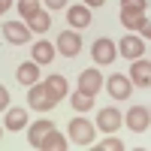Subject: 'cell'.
<instances>
[{
	"label": "cell",
	"mask_w": 151,
	"mask_h": 151,
	"mask_svg": "<svg viewBox=\"0 0 151 151\" xmlns=\"http://www.w3.org/2000/svg\"><path fill=\"white\" fill-rule=\"evenodd\" d=\"M103 76H100V70L97 67H88V70H82L79 73V91H85V94H91V97H97V91L103 88Z\"/></svg>",
	"instance_id": "7"
},
{
	"label": "cell",
	"mask_w": 151,
	"mask_h": 151,
	"mask_svg": "<svg viewBox=\"0 0 151 151\" xmlns=\"http://www.w3.org/2000/svg\"><path fill=\"white\" fill-rule=\"evenodd\" d=\"M103 85H106V91L112 94V100H127V97L133 94V82H130V76H121V73H112Z\"/></svg>",
	"instance_id": "4"
},
{
	"label": "cell",
	"mask_w": 151,
	"mask_h": 151,
	"mask_svg": "<svg viewBox=\"0 0 151 151\" xmlns=\"http://www.w3.org/2000/svg\"><path fill=\"white\" fill-rule=\"evenodd\" d=\"M9 6H12V0H0V15H3V12H6Z\"/></svg>",
	"instance_id": "29"
},
{
	"label": "cell",
	"mask_w": 151,
	"mask_h": 151,
	"mask_svg": "<svg viewBox=\"0 0 151 151\" xmlns=\"http://www.w3.org/2000/svg\"><path fill=\"white\" fill-rule=\"evenodd\" d=\"M15 79H18V85H33V82H40V64L30 58V60H24V64H18L15 67Z\"/></svg>",
	"instance_id": "12"
},
{
	"label": "cell",
	"mask_w": 151,
	"mask_h": 151,
	"mask_svg": "<svg viewBox=\"0 0 151 151\" xmlns=\"http://www.w3.org/2000/svg\"><path fill=\"white\" fill-rule=\"evenodd\" d=\"M121 9H130V12H145V9H148V0H121Z\"/></svg>",
	"instance_id": "24"
},
{
	"label": "cell",
	"mask_w": 151,
	"mask_h": 151,
	"mask_svg": "<svg viewBox=\"0 0 151 151\" xmlns=\"http://www.w3.org/2000/svg\"><path fill=\"white\" fill-rule=\"evenodd\" d=\"M139 33H142V40H151V21H145V24H142Z\"/></svg>",
	"instance_id": "27"
},
{
	"label": "cell",
	"mask_w": 151,
	"mask_h": 151,
	"mask_svg": "<svg viewBox=\"0 0 151 151\" xmlns=\"http://www.w3.org/2000/svg\"><path fill=\"white\" fill-rule=\"evenodd\" d=\"M45 88H48V91H52V97L58 100V103H60V100H64L67 97V91H70V88H67V79H64V76H48V79H45Z\"/></svg>",
	"instance_id": "18"
},
{
	"label": "cell",
	"mask_w": 151,
	"mask_h": 151,
	"mask_svg": "<svg viewBox=\"0 0 151 151\" xmlns=\"http://www.w3.org/2000/svg\"><path fill=\"white\" fill-rule=\"evenodd\" d=\"M48 130H55V124L48 121V118H42V121L30 124V127H27V139H30V145L36 148V145H40V139H42V136H45Z\"/></svg>",
	"instance_id": "17"
},
{
	"label": "cell",
	"mask_w": 151,
	"mask_h": 151,
	"mask_svg": "<svg viewBox=\"0 0 151 151\" xmlns=\"http://www.w3.org/2000/svg\"><path fill=\"white\" fill-rule=\"evenodd\" d=\"M27 106L33 112H52L58 106V100L52 97V91L45 88V82H33L30 91H27Z\"/></svg>",
	"instance_id": "1"
},
{
	"label": "cell",
	"mask_w": 151,
	"mask_h": 151,
	"mask_svg": "<svg viewBox=\"0 0 151 151\" xmlns=\"http://www.w3.org/2000/svg\"><path fill=\"white\" fill-rule=\"evenodd\" d=\"M36 148H42V151H67V148H70V139H67V136H60L58 130H48L42 139H40Z\"/></svg>",
	"instance_id": "15"
},
{
	"label": "cell",
	"mask_w": 151,
	"mask_h": 151,
	"mask_svg": "<svg viewBox=\"0 0 151 151\" xmlns=\"http://www.w3.org/2000/svg\"><path fill=\"white\" fill-rule=\"evenodd\" d=\"M0 139H3V127H0Z\"/></svg>",
	"instance_id": "30"
},
{
	"label": "cell",
	"mask_w": 151,
	"mask_h": 151,
	"mask_svg": "<svg viewBox=\"0 0 151 151\" xmlns=\"http://www.w3.org/2000/svg\"><path fill=\"white\" fill-rule=\"evenodd\" d=\"M42 3H45L48 12H55V9H67V0H42Z\"/></svg>",
	"instance_id": "25"
},
{
	"label": "cell",
	"mask_w": 151,
	"mask_h": 151,
	"mask_svg": "<svg viewBox=\"0 0 151 151\" xmlns=\"http://www.w3.org/2000/svg\"><path fill=\"white\" fill-rule=\"evenodd\" d=\"M27 27L33 33H48V27H52V18H48V9H40L33 18H27Z\"/></svg>",
	"instance_id": "19"
},
{
	"label": "cell",
	"mask_w": 151,
	"mask_h": 151,
	"mask_svg": "<svg viewBox=\"0 0 151 151\" xmlns=\"http://www.w3.org/2000/svg\"><path fill=\"white\" fill-rule=\"evenodd\" d=\"M124 124H127V130H133V133H145V130L151 127V109L133 106L127 115H124Z\"/></svg>",
	"instance_id": "5"
},
{
	"label": "cell",
	"mask_w": 151,
	"mask_h": 151,
	"mask_svg": "<svg viewBox=\"0 0 151 151\" xmlns=\"http://www.w3.org/2000/svg\"><path fill=\"white\" fill-rule=\"evenodd\" d=\"M40 9H42L40 0H18V15H21V18H33Z\"/></svg>",
	"instance_id": "22"
},
{
	"label": "cell",
	"mask_w": 151,
	"mask_h": 151,
	"mask_svg": "<svg viewBox=\"0 0 151 151\" xmlns=\"http://www.w3.org/2000/svg\"><path fill=\"white\" fill-rule=\"evenodd\" d=\"M55 52H58V48L52 45V42H45V40H40V42H33V48H30V55H33V60H36V64H52V60H55Z\"/></svg>",
	"instance_id": "16"
},
{
	"label": "cell",
	"mask_w": 151,
	"mask_h": 151,
	"mask_svg": "<svg viewBox=\"0 0 151 151\" xmlns=\"http://www.w3.org/2000/svg\"><path fill=\"white\" fill-rule=\"evenodd\" d=\"M3 127L12 130V133L24 130V127H27V112L18 109V106H9V109H6V118H3Z\"/></svg>",
	"instance_id": "14"
},
{
	"label": "cell",
	"mask_w": 151,
	"mask_h": 151,
	"mask_svg": "<svg viewBox=\"0 0 151 151\" xmlns=\"http://www.w3.org/2000/svg\"><path fill=\"white\" fill-rule=\"evenodd\" d=\"M67 21H70V27H73V30H82V27H88V24H91V9H88L85 3H79V6H70V9H67Z\"/></svg>",
	"instance_id": "13"
},
{
	"label": "cell",
	"mask_w": 151,
	"mask_h": 151,
	"mask_svg": "<svg viewBox=\"0 0 151 151\" xmlns=\"http://www.w3.org/2000/svg\"><path fill=\"white\" fill-rule=\"evenodd\" d=\"M82 3H85L88 9H97V6H103V3H106V0H82Z\"/></svg>",
	"instance_id": "28"
},
{
	"label": "cell",
	"mask_w": 151,
	"mask_h": 151,
	"mask_svg": "<svg viewBox=\"0 0 151 151\" xmlns=\"http://www.w3.org/2000/svg\"><path fill=\"white\" fill-rule=\"evenodd\" d=\"M118 52H121V58L136 60V58H142V55H145V40H142V36H136V33H127V36L121 40Z\"/></svg>",
	"instance_id": "8"
},
{
	"label": "cell",
	"mask_w": 151,
	"mask_h": 151,
	"mask_svg": "<svg viewBox=\"0 0 151 151\" xmlns=\"http://www.w3.org/2000/svg\"><path fill=\"white\" fill-rule=\"evenodd\" d=\"M58 52L64 55V58H76L82 52V36L76 33V30H64L58 36Z\"/></svg>",
	"instance_id": "9"
},
{
	"label": "cell",
	"mask_w": 151,
	"mask_h": 151,
	"mask_svg": "<svg viewBox=\"0 0 151 151\" xmlns=\"http://www.w3.org/2000/svg\"><path fill=\"white\" fill-rule=\"evenodd\" d=\"M121 24L127 30H139L145 24V12H130V9H121Z\"/></svg>",
	"instance_id": "20"
},
{
	"label": "cell",
	"mask_w": 151,
	"mask_h": 151,
	"mask_svg": "<svg viewBox=\"0 0 151 151\" xmlns=\"http://www.w3.org/2000/svg\"><path fill=\"white\" fill-rule=\"evenodd\" d=\"M97 151H124V142L109 136V139H97Z\"/></svg>",
	"instance_id": "23"
},
{
	"label": "cell",
	"mask_w": 151,
	"mask_h": 151,
	"mask_svg": "<svg viewBox=\"0 0 151 151\" xmlns=\"http://www.w3.org/2000/svg\"><path fill=\"white\" fill-rule=\"evenodd\" d=\"M121 121H124V115L118 109H100V115H97V130H103V133H115L118 127H121Z\"/></svg>",
	"instance_id": "11"
},
{
	"label": "cell",
	"mask_w": 151,
	"mask_h": 151,
	"mask_svg": "<svg viewBox=\"0 0 151 151\" xmlns=\"http://www.w3.org/2000/svg\"><path fill=\"white\" fill-rule=\"evenodd\" d=\"M6 109H9V91L0 85V112H6Z\"/></svg>",
	"instance_id": "26"
},
{
	"label": "cell",
	"mask_w": 151,
	"mask_h": 151,
	"mask_svg": "<svg viewBox=\"0 0 151 151\" xmlns=\"http://www.w3.org/2000/svg\"><path fill=\"white\" fill-rule=\"evenodd\" d=\"M30 27L24 21H3V36H6V42L12 45H24V42H30Z\"/></svg>",
	"instance_id": "6"
},
{
	"label": "cell",
	"mask_w": 151,
	"mask_h": 151,
	"mask_svg": "<svg viewBox=\"0 0 151 151\" xmlns=\"http://www.w3.org/2000/svg\"><path fill=\"white\" fill-rule=\"evenodd\" d=\"M130 82L139 85V88H151V60L145 58H136L133 67H130Z\"/></svg>",
	"instance_id": "10"
},
{
	"label": "cell",
	"mask_w": 151,
	"mask_h": 151,
	"mask_svg": "<svg viewBox=\"0 0 151 151\" xmlns=\"http://www.w3.org/2000/svg\"><path fill=\"white\" fill-rule=\"evenodd\" d=\"M70 103H73L76 112H91V109H94V97H91V94H85V91H73Z\"/></svg>",
	"instance_id": "21"
},
{
	"label": "cell",
	"mask_w": 151,
	"mask_h": 151,
	"mask_svg": "<svg viewBox=\"0 0 151 151\" xmlns=\"http://www.w3.org/2000/svg\"><path fill=\"white\" fill-rule=\"evenodd\" d=\"M91 58H94L97 67H109V64H115V58H118V45L112 42L109 36H100L91 45Z\"/></svg>",
	"instance_id": "3"
},
{
	"label": "cell",
	"mask_w": 151,
	"mask_h": 151,
	"mask_svg": "<svg viewBox=\"0 0 151 151\" xmlns=\"http://www.w3.org/2000/svg\"><path fill=\"white\" fill-rule=\"evenodd\" d=\"M94 136H97V127L88 118H73L67 127V139H73V145H94Z\"/></svg>",
	"instance_id": "2"
}]
</instances>
